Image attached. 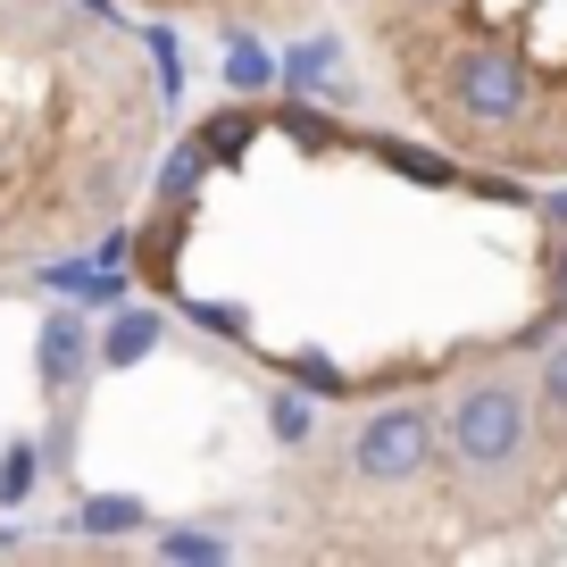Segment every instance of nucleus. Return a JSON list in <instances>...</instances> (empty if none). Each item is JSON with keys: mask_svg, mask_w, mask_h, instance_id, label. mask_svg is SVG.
<instances>
[{"mask_svg": "<svg viewBox=\"0 0 567 567\" xmlns=\"http://www.w3.org/2000/svg\"><path fill=\"white\" fill-rule=\"evenodd\" d=\"M125 267L167 318L309 401L443 392L567 334V200L309 92L167 134Z\"/></svg>", "mask_w": 567, "mask_h": 567, "instance_id": "nucleus-1", "label": "nucleus"}, {"mask_svg": "<svg viewBox=\"0 0 567 567\" xmlns=\"http://www.w3.org/2000/svg\"><path fill=\"white\" fill-rule=\"evenodd\" d=\"M167 117L176 68L109 0H0V284L117 243Z\"/></svg>", "mask_w": 567, "mask_h": 567, "instance_id": "nucleus-2", "label": "nucleus"}, {"mask_svg": "<svg viewBox=\"0 0 567 567\" xmlns=\"http://www.w3.org/2000/svg\"><path fill=\"white\" fill-rule=\"evenodd\" d=\"M284 509L301 526V550H326V559H460V550H476L443 460L434 392L351 401L318 443H301V460L284 476Z\"/></svg>", "mask_w": 567, "mask_h": 567, "instance_id": "nucleus-4", "label": "nucleus"}, {"mask_svg": "<svg viewBox=\"0 0 567 567\" xmlns=\"http://www.w3.org/2000/svg\"><path fill=\"white\" fill-rule=\"evenodd\" d=\"M534 443H543L550 501H567V334L534 351Z\"/></svg>", "mask_w": 567, "mask_h": 567, "instance_id": "nucleus-6", "label": "nucleus"}, {"mask_svg": "<svg viewBox=\"0 0 567 567\" xmlns=\"http://www.w3.org/2000/svg\"><path fill=\"white\" fill-rule=\"evenodd\" d=\"M134 9L184 25H226V34H301L326 18V0H134Z\"/></svg>", "mask_w": 567, "mask_h": 567, "instance_id": "nucleus-5", "label": "nucleus"}, {"mask_svg": "<svg viewBox=\"0 0 567 567\" xmlns=\"http://www.w3.org/2000/svg\"><path fill=\"white\" fill-rule=\"evenodd\" d=\"M351 18L425 142L567 184V0H351Z\"/></svg>", "mask_w": 567, "mask_h": 567, "instance_id": "nucleus-3", "label": "nucleus"}]
</instances>
